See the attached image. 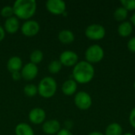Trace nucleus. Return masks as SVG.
Wrapping results in <instances>:
<instances>
[{"mask_svg":"<svg viewBox=\"0 0 135 135\" xmlns=\"http://www.w3.org/2000/svg\"><path fill=\"white\" fill-rule=\"evenodd\" d=\"M123 135H133L131 133H126V134H124Z\"/></svg>","mask_w":135,"mask_h":135,"instance_id":"obj_33","label":"nucleus"},{"mask_svg":"<svg viewBox=\"0 0 135 135\" xmlns=\"http://www.w3.org/2000/svg\"><path fill=\"white\" fill-rule=\"evenodd\" d=\"M88 135H104V134H103L100 131H93V132L89 133Z\"/></svg>","mask_w":135,"mask_h":135,"instance_id":"obj_32","label":"nucleus"},{"mask_svg":"<svg viewBox=\"0 0 135 135\" xmlns=\"http://www.w3.org/2000/svg\"><path fill=\"white\" fill-rule=\"evenodd\" d=\"M62 68V65L59 59L52 60L51 62H49V64L47 66L48 72L51 74H56L59 73L61 71Z\"/></svg>","mask_w":135,"mask_h":135,"instance_id":"obj_21","label":"nucleus"},{"mask_svg":"<svg viewBox=\"0 0 135 135\" xmlns=\"http://www.w3.org/2000/svg\"><path fill=\"white\" fill-rule=\"evenodd\" d=\"M131 23L132 24V25L135 26V12L133 13V15L131 17Z\"/></svg>","mask_w":135,"mask_h":135,"instance_id":"obj_31","label":"nucleus"},{"mask_svg":"<svg viewBox=\"0 0 135 135\" xmlns=\"http://www.w3.org/2000/svg\"><path fill=\"white\" fill-rule=\"evenodd\" d=\"M47 10L53 15H62L66 9V4L62 0H47L46 2Z\"/></svg>","mask_w":135,"mask_h":135,"instance_id":"obj_8","label":"nucleus"},{"mask_svg":"<svg viewBox=\"0 0 135 135\" xmlns=\"http://www.w3.org/2000/svg\"><path fill=\"white\" fill-rule=\"evenodd\" d=\"M95 75V70L93 64L84 61L78 62L73 69V79L79 84H87L90 82Z\"/></svg>","mask_w":135,"mask_h":135,"instance_id":"obj_1","label":"nucleus"},{"mask_svg":"<svg viewBox=\"0 0 135 135\" xmlns=\"http://www.w3.org/2000/svg\"><path fill=\"white\" fill-rule=\"evenodd\" d=\"M129 122L130 124L131 125V127L135 129V108H134L129 115Z\"/></svg>","mask_w":135,"mask_h":135,"instance_id":"obj_27","label":"nucleus"},{"mask_svg":"<svg viewBox=\"0 0 135 135\" xmlns=\"http://www.w3.org/2000/svg\"><path fill=\"white\" fill-rule=\"evenodd\" d=\"M134 85V89H135V81H134V85Z\"/></svg>","mask_w":135,"mask_h":135,"instance_id":"obj_34","label":"nucleus"},{"mask_svg":"<svg viewBox=\"0 0 135 135\" xmlns=\"http://www.w3.org/2000/svg\"><path fill=\"white\" fill-rule=\"evenodd\" d=\"M6 31L3 28V26L0 25V42H2L4 39H5V36H6Z\"/></svg>","mask_w":135,"mask_h":135,"instance_id":"obj_30","label":"nucleus"},{"mask_svg":"<svg viewBox=\"0 0 135 135\" xmlns=\"http://www.w3.org/2000/svg\"><path fill=\"white\" fill-rule=\"evenodd\" d=\"M74 100L76 107L82 111L89 109L93 104L91 96L85 91H80L77 93L74 96Z\"/></svg>","mask_w":135,"mask_h":135,"instance_id":"obj_6","label":"nucleus"},{"mask_svg":"<svg viewBox=\"0 0 135 135\" xmlns=\"http://www.w3.org/2000/svg\"><path fill=\"white\" fill-rule=\"evenodd\" d=\"M61 130V124L56 119L45 120L42 124V131L47 135H55Z\"/></svg>","mask_w":135,"mask_h":135,"instance_id":"obj_12","label":"nucleus"},{"mask_svg":"<svg viewBox=\"0 0 135 135\" xmlns=\"http://www.w3.org/2000/svg\"><path fill=\"white\" fill-rule=\"evenodd\" d=\"M104 135H123V128L120 124L112 123L107 127Z\"/></svg>","mask_w":135,"mask_h":135,"instance_id":"obj_19","label":"nucleus"},{"mask_svg":"<svg viewBox=\"0 0 135 135\" xmlns=\"http://www.w3.org/2000/svg\"><path fill=\"white\" fill-rule=\"evenodd\" d=\"M59 60L64 66H74L78 62V55L73 51L66 50L60 54Z\"/></svg>","mask_w":135,"mask_h":135,"instance_id":"obj_9","label":"nucleus"},{"mask_svg":"<svg viewBox=\"0 0 135 135\" xmlns=\"http://www.w3.org/2000/svg\"><path fill=\"white\" fill-rule=\"evenodd\" d=\"M62 92L66 96H73L76 94L78 89V83L74 79L66 80L62 85Z\"/></svg>","mask_w":135,"mask_h":135,"instance_id":"obj_15","label":"nucleus"},{"mask_svg":"<svg viewBox=\"0 0 135 135\" xmlns=\"http://www.w3.org/2000/svg\"><path fill=\"white\" fill-rule=\"evenodd\" d=\"M106 30L104 27L100 24L89 25L85 31V36L91 40H100L104 38Z\"/></svg>","mask_w":135,"mask_h":135,"instance_id":"obj_5","label":"nucleus"},{"mask_svg":"<svg viewBox=\"0 0 135 135\" xmlns=\"http://www.w3.org/2000/svg\"><path fill=\"white\" fill-rule=\"evenodd\" d=\"M23 93L28 97H34L38 94V88L34 84H27L23 88Z\"/></svg>","mask_w":135,"mask_h":135,"instance_id":"obj_22","label":"nucleus"},{"mask_svg":"<svg viewBox=\"0 0 135 135\" xmlns=\"http://www.w3.org/2000/svg\"><path fill=\"white\" fill-rule=\"evenodd\" d=\"M12 6L16 17L28 21L35 15L37 3L35 0H17Z\"/></svg>","mask_w":135,"mask_h":135,"instance_id":"obj_2","label":"nucleus"},{"mask_svg":"<svg viewBox=\"0 0 135 135\" xmlns=\"http://www.w3.org/2000/svg\"><path fill=\"white\" fill-rule=\"evenodd\" d=\"M11 78H12V79L14 81H17L21 80L22 78H21V71L11 73Z\"/></svg>","mask_w":135,"mask_h":135,"instance_id":"obj_28","label":"nucleus"},{"mask_svg":"<svg viewBox=\"0 0 135 135\" xmlns=\"http://www.w3.org/2000/svg\"><path fill=\"white\" fill-rule=\"evenodd\" d=\"M127 16L128 11L123 6L118 7L114 12V17L118 21H125V20L127 18Z\"/></svg>","mask_w":135,"mask_h":135,"instance_id":"obj_23","label":"nucleus"},{"mask_svg":"<svg viewBox=\"0 0 135 135\" xmlns=\"http://www.w3.org/2000/svg\"><path fill=\"white\" fill-rule=\"evenodd\" d=\"M58 39L63 44H70L74 41L75 36L74 32L70 29H62L58 34Z\"/></svg>","mask_w":135,"mask_h":135,"instance_id":"obj_16","label":"nucleus"},{"mask_svg":"<svg viewBox=\"0 0 135 135\" xmlns=\"http://www.w3.org/2000/svg\"><path fill=\"white\" fill-rule=\"evenodd\" d=\"M6 67L10 73L21 71L23 67V62L21 59L17 55L10 57L7 61Z\"/></svg>","mask_w":135,"mask_h":135,"instance_id":"obj_14","label":"nucleus"},{"mask_svg":"<svg viewBox=\"0 0 135 135\" xmlns=\"http://www.w3.org/2000/svg\"><path fill=\"white\" fill-rule=\"evenodd\" d=\"M0 15L2 17L6 18V19L9 18V17L14 16L13 6H9V5H7V6H3L1 9V10H0Z\"/></svg>","mask_w":135,"mask_h":135,"instance_id":"obj_24","label":"nucleus"},{"mask_svg":"<svg viewBox=\"0 0 135 135\" xmlns=\"http://www.w3.org/2000/svg\"><path fill=\"white\" fill-rule=\"evenodd\" d=\"M38 73H39V69L37 65H35L30 62L26 63L25 66H23L21 70V78L27 81L34 80L37 77Z\"/></svg>","mask_w":135,"mask_h":135,"instance_id":"obj_10","label":"nucleus"},{"mask_svg":"<svg viewBox=\"0 0 135 135\" xmlns=\"http://www.w3.org/2000/svg\"><path fill=\"white\" fill-rule=\"evenodd\" d=\"M133 31V25L130 21H123L118 27V32L123 37L129 36Z\"/></svg>","mask_w":135,"mask_h":135,"instance_id":"obj_18","label":"nucleus"},{"mask_svg":"<svg viewBox=\"0 0 135 135\" xmlns=\"http://www.w3.org/2000/svg\"><path fill=\"white\" fill-rule=\"evenodd\" d=\"M29 59H30V62H32L35 65L40 64L44 59L43 51L40 49H36L34 51H32L29 55Z\"/></svg>","mask_w":135,"mask_h":135,"instance_id":"obj_20","label":"nucleus"},{"mask_svg":"<svg viewBox=\"0 0 135 135\" xmlns=\"http://www.w3.org/2000/svg\"><path fill=\"white\" fill-rule=\"evenodd\" d=\"M127 48L130 51L135 53V36L130 39L127 42Z\"/></svg>","mask_w":135,"mask_h":135,"instance_id":"obj_26","label":"nucleus"},{"mask_svg":"<svg viewBox=\"0 0 135 135\" xmlns=\"http://www.w3.org/2000/svg\"><path fill=\"white\" fill-rule=\"evenodd\" d=\"M55 135H73V134L71 133L70 131H69L66 128H63V129H61Z\"/></svg>","mask_w":135,"mask_h":135,"instance_id":"obj_29","label":"nucleus"},{"mask_svg":"<svg viewBox=\"0 0 135 135\" xmlns=\"http://www.w3.org/2000/svg\"><path fill=\"white\" fill-rule=\"evenodd\" d=\"M85 61L93 64L100 62L104 57V49L98 44L89 46L85 52Z\"/></svg>","mask_w":135,"mask_h":135,"instance_id":"obj_4","label":"nucleus"},{"mask_svg":"<svg viewBox=\"0 0 135 135\" xmlns=\"http://www.w3.org/2000/svg\"><path fill=\"white\" fill-rule=\"evenodd\" d=\"M15 135H35L32 127L26 123H20L15 127Z\"/></svg>","mask_w":135,"mask_h":135,"instance_id":"obj_17","label":"nucleus"},{"mask_svg":"<svg viewBox=\"0 0 135 135\" xmlns=\"http://www.w3.org/2000/svg\"><path fill=\"white\" fill-rule=\"evenodd\" d=\"M120 3L127 11L135 9V0H121Z\"/></svg>","mask_w":135,"mask_h":135,"instance_id":"obj_25","label":"nucleus"},{"mask_svg":"<svg viewBox=\"0 0 135 135\" xmlns=\"http://www.w3.org/2000/svg\"><path fill=\"white\" fill-rule=\"evenodd\" d=\"M3 28L6 33L15 34L19 31V29H21L20 21L17 17H16L15 16H13L9 18L6 19Z\"/></svg>","mask_w":135,"mask_h":135,"instance_id":"obj_13","label":"nucleus"},{"mask_svg":"<svg viewBox=\"0 0 135 135\" xmlns=\"http://www.w3.org/2000/svg\"><path fill=\"white\" fill-rule=\"evenodd\" d=\"M40 29V25L38 21L35 20H28L25 21L22 25H21V33L27 37H32L36 36Z\"/></svg>","mask_w":135,"mask_h":135,"instance_id":"obj_7","label":"nucleus"},{"mask_svg":"<svg viewBox=\"0 0 135 135\" xmlns=\"http://www.w3.org/2000/svg\"><path fill=\"white\" fill-rule=\"evenodd\" d=\"M38 94L45 99L54 97L57 92V82L52 77L43 78L38 84Z\"/></svg>","mask_w":135,"mask_h":135,"instance_id":"obj_3","label":"nucleus"},{"mask_svg":"<svg viewBox=\"0 0 135 135\" xmlns=\"http://www.w3.org/2000/svg\"><path fill=\"white\" fill-rule=\"evenodd\" d=\"M28 120L34 125L43 124L46 119V112L41 108H34L28 113Z\"/></svg>","mask_w":135,"mask_h":135,"instance_id":"obj_11","label":"nucleus"}]
</instances>
